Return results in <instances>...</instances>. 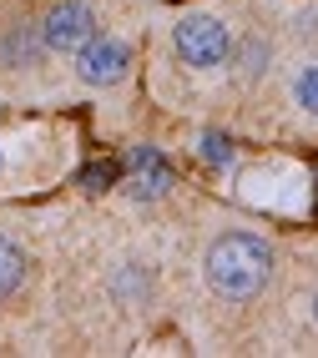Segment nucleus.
<instances>
[{"instance_id": "nucleus-3", "label": "nucleus", "mask_w": 318, "mask_h": 358, "mask_svg": "<svg viewBox=\"0 0 318 358\" xmlns=\"http://www.w3.org/2000/svg\"><path fill=\"white\" fill-rule=\"evenodd\" d=\"M41 41L51 45V51H81L86 41H96V15L81 0H61V6H51V15H46Z\"/></svg>"}, {"instance_id": "nucleus-2", "label": "nucleus", "mask_w": 318, "mask_h": 358, "mask_svg": "<svg viewBox=\"0 0 318 358\" xmlns=\"http://www.w3.org/2000/svg\"><path fill=\"white\" fill-rule=\"evenodd\" d=\"M172 45H177V56H182L187 66L212 71V66H223V61H228L233 36H228L223 20H212V15H187L182 26H177V36H172Z\"/></svg>"}, {"instance_id": "nucleus-1", "label": "nucleus", "mask_w": 318, "mask_h": 358, "mask_svg": "<svg viewBox=\"0 0 318 358\" xmlns=\"http://www.w3.org/2000/svg\"><path fill=\"white\" fill-rule=\"evenodd\" d=\"M202 273H207V288L223 293L233 303L242 298H258L273 278V248L253 232H223L202 257Z\"/></svg>"}, {"instance_id": "nucleus-8", "label": "nucleus", "mask_w": 318, "mask_h": 358, "mask_svg": "<svg viewBox=\"0 0 318 358\" xmlns=\"http://www.w3.org/2000/svg\"><path fill=\"white\" fill-rule=\"evenodd\" d=\"M202 162L228 166V162H233V141H228V136H217V131H207V136H202Z\"/></svg>"}, {"instance_id": "nucleus-6", "label": "nucleus", "mask_w": 318, "mask_h": 358, "mask_svg": "<svg viewBox=\"0 0 318 358\" xmlns=\"http://www.w3.org/2000/svg\"><path fill=\"white\" fill-rule=\"evenodd\" d=\"M20 282H26V252L0 237V298H11Z\"/></svg>"}, {"instance_id": "nucleus-4", "label": "nucleus", "mask_w": 318, "mask_h": 358, "mask_svg": "<svg viewBox=\"0 0 318 358\" xmlns=\"http://www.w3.org/2000/svg\"><path fill=\"white\" fill-rule=\"evenodd\" d=\"M127 66H132V51L111 36H96L76 51V71H81L86 86H111V81L127 76Z\"/></svg>"}, {"instance_id": "nucleus-10", "label": "nucleus", "mask_w": 318, "mask_h": 358, "mask_svg": "<svg viewBox=\"0 0 318 358\" xmlns=\"http://www.w3.org/2000/svg\"><path fill=\"white\" fill-rule=\"evenodd\" d=\"M313 318H318V298H313Z\"/></svg>"}, {"instance_id": "nucleus-7", "label": "nucleus", "mask_w": 318, "mask_h": 358, "mask_svg": "<svg viewBox=\"0 0 318 358\" xmlns=\"http://www.w3.org/2000/svg\"><path fill=\"white\" fill-rule=\"evenodd\" d=\"M293 96H298V106H303L308 116H318V66H308L303 76H298V86H293Z\"/></svg>"}, {"instance_id": "nucleus-9", "label": "nucleus", "mask_w": 318, "mask_h": 358, "mask_svg": "<svg viewBox=\"0 0 318 358\" xmlns=\"http://www.w3.org/2000/svg\"><path fill=\"white\" fill-rule=\"evenodd\" d=\"M111 177H116V166H111V162H102V166H86V172H81V182L91 187V192H102V187H106Z\"/></svg>"}, {"instance_id": "nucleus-5", "label": "nucleus", "mask_w": 318, "mask_h": 358, "mask_svg": "<svg viewBox=\"0 0 318 358\" xmlns=\"http://www.w3.org/2000/svg\"><path fill=\"white\" fill-rule=\"evenodd\" d=\"M167 187H172V166H167V157L152 152V147H137L132 152V192L137 197H162Z\"/></svg>"}]
</instances>
